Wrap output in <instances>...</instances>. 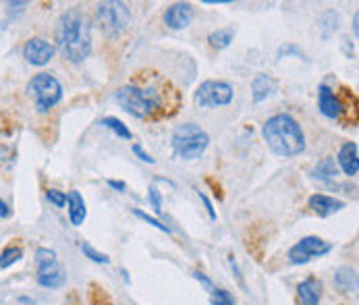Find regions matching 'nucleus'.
<instances>
[{"label":"nucleus","mask_w":359,"mask_h":305,"mask_svg":"<svg viewBox=\"0 0 359 305\" xmlns=\"http://www.w3.org/2000/svg\"><path fill=\"white\" fill-rule=\"evenodd\" d=\"M67 202H69V218H71L73 227H81L85 216H87V208H85V202L81 198V193L77 189L69 191L67 195Z\"/></svg>","instance_id":"f3484780"},{"label":"nucleus","mask_w":359,"mask_h":305,"mask_svg":"<svg viewBox=\"0 0 359 305\" xmlns=\"http://www.w3.org/2000/svg\"><path fill=\"white\" fill-rule=\"evenodd\" d=\"M8 214H10V212H8V206L0 200V216H2V218H6Z\"/></svg>","instance_id":"2f4dec72"},{"label":"nucleus","mask_w":359,"mask_h":305,"mask_svg":"<svg viewBox=\"0 0 359 305\" xmlns=\"http://www.w3.org/2000/svg\"><path fill=\"white\" fill-rule=\"evenodd\" d=\"M264 142L281 158H293L305 150V135L301 125L291 114H274L262 127Z\"/></svg>","instance_id":"f03ea898"},{"label":"nucleus","mask_w":359,"mask_h":305,"mask_svg":"<svg viewBox=\"0 0 359 305\" xmlns=\"http://www.w3.org/2000/svg\"><path fill=\"white\" fill-rule=\"evenodd\" d=\"M193 21V6L189 2H175L164 10V23L170 29H185Z\"/></svg>","instance_id":"9b49d317"},{"label":"nucleus","mask_w":359,"mask_h":305,"mask_svg":"<svg viewBox=\"0 0 359 305\" xmlns=\"http://www.w3.org/2000/svg\"><path fill=\"white\" fill-rule=\"evenodd\" d=\"M235 89L228 81H204L196 94H193V102L198 108H218V106H228L233 102Z\"/></svg>","instance_id":"6e6552de"},{"label":"nucleus","mask_w":359,"mask_h":305,"mask_svg":"<svg viewBox=\"0 0 359 305\" xmlns=\"http://www.w3.org/2000/svg\"><path fill=\"white\" fill-rule=\"evenodd\" d=\"M335 287L341 293H353L358 291V272L349 266H343L335 274Z\"/></svg>","instance_id":"a211bd4d"},{"label":"nucleus","mask_w":359,"mask_h":305,"mask_svg":"<svg viewBox=\"0 0 359 305\" xmlns=\"http://www.w3.org/2000/svg\"><path fill=\"white\" fill-rule=\"evenodd\" d=\"M23 57H25V61L29 65L44 67L54 57V46L48 40H44V38H31L23 46Z\"/></svg>","instance_id":"9d476101"},{"label":"nucleus","mask_w":359,"mask_h":305,"mask_svg":"<svg viewBox=\"0 0 359 305\" xmlns=\"http://www.w3.org/2000/svg\"><path fill=\"white\" fill-rule=\"evenodd\" d=\"M210 302H212V305H235L233 295L228 291H224V289H214Z\"/></svg>","instance_id":"b1692460"},{"label":"nucleus","mask_w":359,"mask_h":305,"mask_svg":"<svg viewBox=\"0 0 359 305\" xmlns=\"http://www.w3.org/2000/svg\"><path fill=\"white\" fill-rule=\"evenodd\" d=\"M27 91L34 98L38 112H42V114L48 112L50 108H54L63 98V85L50 73H38L31 77L27 83Z\"/></svg>","instance_id":"39448f33"},{"label":"nucleus","mask_w":359,"mask_h":305,"mask_svg":"<svg viewBox=\"0 0 359 305\" xmlns=\"http://www.w3.org/2000/svg\"><path fill=\"white\" fill-rule=\"evenodd\" d=\"M193 276H196V278H198V281H200V283H202V285H204V287H206V289H208L210 293H212V291L216 289L214 283H212V281H210V278H208L206 274H202L200 270H196V272H193Z\"/></svg>","instance_id":"c85d7f7f"},{"label":"nucleus","mask_w":359,"mask_h":305,"mask_svg":"<svg viewBox=\"0 0 359 305\" xmlns=\"http://www.w3.org/2000/svg\"><path fill=\"white\" fill-rule=\"evenodd\" d=\"M102 125H104L106 129H110L115 135H119L121 140H131V137H133V133L129 131V127H127L123 121L115 119V117H106V119H102Z\"/></svg>","instance_id":"412c9836"},{"label":"nucleus","mask_w":359,"mask_h":305,"mask_svg":"<svg viewBox=\"0 0 359 305\" xmlns=\"http://www.w3.org/2000/svg\"><path fill=\"white\" fill-rule=\"evenodd\" d=\"M198 195H200V200L204 202V206H206V210H208L210 218H212V221H216V212H214V208H212V202L208 200V195H206V193H202V191H198Z\"/></svg>","instance_id":"c756f323"},{"label":"nucleus","mask_w":359,"mask_h":305,"mask_svg":"<svg viewBox=\"0 0 359 305\" xmlns=\"http://www.w3.org/2000/svg\"><path fill=\"white\" fill-rule=\"evenodd\" d=\"M337 162L341 166V170L349 177H356L359 172V156H358V144L356 142H347L337 156Z\"/></svg>","instance_id":"2eb2a0df"},{"label":"nucleus","mask_w":359,"mask_h":305,"mask_svg":"<svg viewBox=\"0 0 359 305\" xmlns=\"http://www.w3.org/2000/svg\"><path fill=\"white\" fill-rule=\"evenodd\" d=\"M332 243L320 237H303L288 249L287 258L291 264H307L316 258H322L332 251Z\"/></svg>","instance_id":"1a4fd4ad"},{"label":"nucleus","mask_w":359,"mask_h":305,"mask_svg":"<svg viewBox=\"0 0 359 305\" xmlns=\"http://www.w3.org/2000/svg\"><path fill=\"white\" fill-rule=\"evenodd\" d=\"M108 185H110L112 189H117V191H121V193H123V191L127 189V185H125L123 181H115V179H108Z\"/></svg>","instance_id":"7c9ffc66"},{"label":"nucleus","mask_w":359,"mask_h":305,"mask_svg":"<svg viewBox=\"0 0 359 305\" xmlns=\"http://www.w3.org/2000/svg\"><path fill=\"white\" fill-rule=\"evenodd\" d=\"M173 152L183 160H198L210 146V135L196 123L179 125L170 140Z\"/></svg>","instance_id":"20e7f679"},{"label":"nucleus","mask_w":359,"mask_h":305,"mask_svg":"<svg viewBox=\"0 0 359 305\" xmlns=\"http://www.w3.org/2000/svg\"><path fill=\"white\" fill-rule=\"evenodd\" d=\"M312 177H316V179H322V181H328V179H335V177H339V166H337V162H335V158L332 156H328V158H322L316 166H314V170H312Z\"/></svg>","instance_id":"6ab92c4d"},{"label":"nucleus","mask_w":359,"mask_h":305,"mask_svg":"<svg viewBox=\"0 0 359 305\" xmlns=\"http://www.w3.org/2000/svg\"><path fill=\"white\" fill-rule=\"evenodd\" d=\"M358 21H359V15L356 13V15H353V34H356V36H358Z\"/></svg>","instance_id":"473e14b6"},{"label":"nucleus","mask_w":359,"mask_h":305,"mask_svg":"<svg viewBox=\"0 0 359 305\" xmlns=\"http://www.w3.org/2000/svg\"><path fill=\"white\" fill-rule=\"evenodd\" d=\"M322 299V283L316 276H307L297 285V304L299 305H320Z\"/></svg>","instance_id":"4468645a"},{"label":"nucleus","mask_w":359,"mask_h":305,"mask_svg":"<svg viewBox=\"0 0 359 305\" xmlns=\"http://www.w3.org/2000/svg\"><path fill=\"white\" fill-rule=\"evenodd\" d=\"M274 91H277V81L272 77L264 75V73L254 77V81H251V98H254L256 104L264 102Z\"/></svg>","instance_id":"dca6fc26"},{"label":"nucleus","mask_w":359,"mask_h":305,"mask_svg":"<svg viewBox=\"0 0 359 305\" xmlns=\"http://www.w3.org/2000/svg\"><path fill=\"white\" fill-rule=\"evenodd\" d=\"M307 206L320 216V218H328L341 210H345V202L343 200H337V198H330L326 193H314L309 200H307Z\"/></svg>","instance_id":"ddd939ff"},{"label":"nucleus","mask_w":359,"mask_h":305,"mask_svg":"<svg viewBox=\"0 0 359 305\" xmlns=\"http://www.w3.org/2000/svg\"><path fill=\"white\" fill-rule=\"evenodd\" d=\"M131 150H133V154H135V156H138V158H140L142 162H145V164H156V160H154V158H152L149 154L145 152V150L142 148V146H140V144H133V148H131Z\"/></svg>","instance_id":"cd10ccee"},{"label":"nucleus","mask_w":359,"mask_h":305,"mask_svg":"<svg viewBox=\"0 0 359 305\" xmlns=\"http://www.w3.org/2000/svg\"><path fill=\"white\" fill-rule=\"evenodd\" d=\"M96 13H98L100 27L106 36H119L131 23V10L125 2H115V0L100 2Z\"/></svg>","instance_id":"423d86ee"},{"label":"nucleus","mask_w":359,"mask_h":305,"mask_svg":"<svg viewBox=\"0 0 359 305\" xmlns=\"http://www.w3.org/2000/svg\"><path fill=\"white\" fill-rule=\"evenodd\" d=\"M81 251H83L91 262H96V264H110V258H108L106 253H100L98 249H94L89 243H83V245H81Z\"/></svg>","instance_id":"5701e85b"},{"label":"nucleus","mask_w":359,"mask_h":305,"mask_svg":"<svg viewBox=\"0 0 359 305\" xmlns=\"http://www.w3.org/2000/svg\"><path fill=\"white\" fill-rule=\"evenodd\" d=\"M147 198H149L152 210H154L156 214H162V198H160V191H158L156 187H149V193H147Z\"/></svg>","instance_id":"bb28decb"},{"label":"nucleus","mask_w":359,"mask_h":305,"mask_svg":"<svg viewBox=\"0 0 359 305\" xmlns=\"http://www.w3.org/2000/svg\"><path fill=\"white\" fill-rule=\"evenodd\" d=\"M318 108H320V112H322L326 119H332V121L341 119V114H343V104H341V100H339L337 94H335L328 85H324V83L318 87Z\"/></svg>","instance_id":"f8f14e48"},{"label":"nucleus","mask_w":359,"mask_h":305,"mask_svg":"<svg viewBox=\"0 0 359 305\" xmlns=\"http://www.w3.org/2000/svg\"><path fill=\"white\" fill-rule=\"evenodd\" d=\"M133 214H135L138 218H142V221H145L147 225H152L154 229L162 230V232H170V229H168L166 225H162L160 221H156V218H152L149 214H145V212H142V210H133Z\"/></svg>","instance_id":"a878e982"},{"label":"nucleus","mask_w":359,"mask_h":305,"mask_svg":"<svg viewBox=\"0 0 359 305\" xmlns=\"http://www.w3.org/2000/svg\"><path fill=\"white\" fill-rule=\"evenodd\" d=\"M57 44L61 54L75 65L91 54V25L83 13L69 8L61 15L57 23Z\"/></svg>","instance_id":"f257e3e1"},{"label":"nucleus","mask_w":359,"mask_h":305,"mask_svg":"<svg viewBox=\"0 0 359 305\" xmlns=\"http://www.w3.org/2000/svg\"><path fill=\"white\" fill-rule=\"evenodd\" d=\"M21 258H23V249H21V247H17V245L6 247V249H2V253H0V268H2V270H4V268H10V266L17 264Z\"/></svg>","instance_id":"4be33fe9"},{"label":"nucleus","mask_w":359,"mask_h":305,"mask_svg":"<svg viewBox=\"0 0 359 305\" xmlns=\"http://www.w3.org/2000/svg\"><path fill=\"white\" fill-rule=\"evenodd\" d=\"M46 198H48L57 208H65V206H67V195H65L63 191H59V189H48V191H46Z\"/></svg>","instance_id":"393cba45"},{"label":"nucleus","mask_w":359,"mask_h":305,"mask_svg":"<svg viewBox=\"0 0 359 305\" xmlns=\"http://www.w3.org/2000/svg\"><path fill=\"white\" fill-rule=\"evenodd\" d=\"M235 34H237L235 27H222V29H216V31H212V34L208 36V42H210V46H212L214 50H224V48L230 46Z\"/></svg>","instance_id":"aec40b11"},{"label":"nucleus","mask_w":359,"mask_h":305,"mask_svg":"<svg viewBox=\"0 0 359 305\" xmlns=\"http://www.w3.org/2000/svg\"><path fill=\"white\" fill-rule=\"evenodd\" d=\"M36 264H38V285L46 287V289H59L65 285L67 276L65 270L59 266L57 253L48 247H40L36 249Z\"/></svg>","instance_id":"0eeeda50"},{"label":"nucleus","mask_w":359,"mask_h":305,"mask_svg":"<svg viewBox=\"0 0 359 305\" xmlns=\"http://www.w3.org/2000/svg\"><path fill=\"white\" fill-rule=\"evenodd\" d=\"M119 106L135 119H145L154 110L160 108L162 98L154 87H138V85H123L117 89Z\"/></svg>","instance_id":"7ed1b4c3"}]
</instances>
